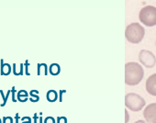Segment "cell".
Instances as JSON below:
<instances>
[{"instance_id":"obj_1","label":"cell","mask_w":156,"mask_h":123,"mask_svg":"<svg viewBox=\"0 0 156 123\" xmlns=\"http://www.w3.org/2000/svg\"><path fill=\"white\" fill-rule=\"evenodd\" d=\"M144 76V70L140 65L134 62L125 65V83L129 86H136L140 84Z\"/></svg>"},{"instance_id":"obj_2","label":"cell","mask_w":156,"mask_h":123,"mask_svg":"<svg viewBox=\"0 0 156 123\" xmlns=\"http://www.w3.org/2000/svg\"><path fill=\"white\" fill-rule=\"evenodd\" d=\"M145 30L144 28L139 23H131L129 24L125 30V36L128 41L137 44L140 43L144 38Z\"/></svg>"},{"instance_id":"obj_3","label":"cell","mask_w":156,"mask_h":123,"mask_svg":"<svg viewBox=\"0 0 156 123\" xmlns=\"http://www.w3.org/2000/svg\"><path fill=\"white\" fill-rule=\"evenodd\" d=\"M139 19L141 23L147 27L156 25V8L152 6L144 7L139 14Z\"/></svg>"},{"instance_id":"obj_4","label":"cell","mask_w":156,"mask_h":123,"mask_svg":"<svg viewBox=\"0 0 156 123\" xmlns=\"http://www.w3.org/2000/svg\"><path fill=\"white\" fill-rule=\"evenodd\" d=\"M125 106L131 111H140L145 106V100L135 93L127 94L125 97Z\"/></svg>"},{"instance_id":"obj_5","label":"cell","mask_w":156,"mask_h":123,"mask_svg":"<svg viewBox=\"0 0 156 123\" xmlns=\"http://www.w3.org/2000/svg\"><path fill=\"white\" fill-rule=\"evenodd\" d=\"M139 60L147 68H152L156 65V57L154 54L147 50H141L139 53Z\"/></svg>"},{"instance_id":"obj_6","label":"cell","mask_w":156,"mask_h":123,"mask_svg":"<svg viewBox=\"0 0 156 123\" xmlns=\"http://www.w3.org/2000/svg\"><path fill=\"white\" fill-rule=\"evenodd\" d=\"M143 117L149 123H156V103H151L143 111Z\"/></svg>"},{"instance_id":"obj_7","label":"cell","mask_w":156,"mask_h":123,"mask_svg":"<svg viewBox=\"0 0 156 123\" xmlns=\"http://www.w3.org/2000/svg\"><path fill=\"white\" fill-rule=\"evenodd\" d=\"M146 90L147 92L153 96L156 97V74L151 75L146 81Z\"/></svg>"},{"instance_id":"obj_8","label":"cell","mask_w":156,"mask_h":123,"mask_svg":"<svg viewBox=\"0 0 156 123\" xmlns=\"http://www.w3.org/2000/svg\"><path fill=\"white\" fill-rule=\"evenodd\" d=\"M11 73V66L9 64H5L4 60L1 59V76H9Z\"/></svg>"},{"instance_id":"obj_9","label":"cell","mask_w":156,"mask_h":123,"mask_svg":"<svg viewBox=\"0 0 156 123\" xmlns=\"http://www.w3.org/2000/svg\"><path fill=\"white\" fill-rule=\"evenodd\" d=\"M49 71L51 76H58L61 72V67L58 64H52L50 65Z\"/></svg>"},{"instance_id":"obj_10","label":"cell","mask_w":156,"mask_h":123,"mask_svg":"<svg viewBox=\"0 0 156 123\" xmlns=\"http://www.w3.org/2000/svg\"><path fill=\"white\" fill-rule=\"evenodd\" d=\"M46 97H47V100H48L49 102H54V101H56L57 98H58V94H57V92L54 91V90H50V91H48Z\"/></svg>"},{"instance_id":"obj_11","label":"cell","mask_w":156,"mask_h":123,"mask_svg":"<svg viewBox=\"0 0 156 123\" xmlns=\"http://www.w3.org/2000/svg\"><path fill=\"white\" fill-rule=\"evenodd\" d=\"M41 68L44 70V75L45 76H48V74H49V72H48V66H47V65H45V64H39L38 65V76H41Z\"/></svg>"},{"instance_id":"obj_12","label":"cell","mask_w":156,"mask_h":123,"mask_svg":"<svg viewBox=\"0 0 156 123\" xmlns=\"http://www.w3.org/2000/svg\"><path fill=\"white\" fill-rule=\"evenodd\" d=\"M39 91L37 90H31L30 91V96H31V98H30V100L31 102H38L40 100V97H39Z\"/></svg>"},{"instance_id":"obj_13","label":"cell","mask_w":156,"mask_h":123,"mask_svg":"<svg viewBox=\"0 0 156 123\" xmlns=\"http://www.w3.org/2000/svg\"><path fill=\"white\" fill-rule=\"evenodd\" d=\"M10 93H11V90H9V91H8V93H7V95L5 96V95H4L3 90H0V94H1V96H2V97H3V103H2L1 105H0L1 107H5V105L7 104V101H8V98H9V97Z\"/></svg>"},{"instance_id":"obj_14","label":"cell","mask_w":156,"mask_h":123,"mask_svg":"<svg viewBox=\"0 0 156 123\" xmlns=\"http://www.w3.org/2000/svg\"><path fill=\"white\" fill-rule=\"evenodd\" d=\"M13 118L12 117H4L2 119V123H13Z\"/></svg>"},{"instance_id":"obj_15","label":"cell","mask_w":156,"mask_h":123,"mask_svg":"<svg viewBox=\"0 0 156 123\" xmlns=\"http://www.w3.org/2000/svg\"><path fill=\"white\" fill-rule=\"evenodd\" d=\"M44 123H56V121H55V118H52V117H47L44 119Z\"/></svg>"},{"instance_id":"obj_16","label":"cell","mask_w":156,"mask_h":123,"mask_svg":"<svg viewBox=\"0 0 156 123\" xmlns=\"http://www.w3.org/2000/svg\"><path fill=\"white\" fill-rule=\"evenodd\" d=\"M18 97H29V94L26 90H20L18 92Z\"/></svg>"},{"instance_id":"obj_17","label":"cell","mask_w":156,"mask_h":123,"mask_svg":"<svg viewBox=\"0 0 156 123\" xmlns=\"http://www.w3.org/2000/svg\"><path fill=\"white\" fill-rule=\"evenodd\" d=\"M21 123H31V118L30 117L21 118Z\"/></svg>"},{"instance_id":"obj_18","label":"cell","mask_w":156,"mask_h":123,"mask_svg":"<svg viewBox=\"0 0 156 123\" xmlns=\"http://www.w3.org/2000/svg\"><path fill=\"white\" fill-rule=\"evenodd\" d=\"M11 92H12V101H13V102H16V101H17V99L15 98V92H16V88H15V86H13V87H12Z\"/></svg>"},{"instance_id":"obj_19","label":"cell","mask_w":156,"mask_h":123,"mask_svg":"<svg viewBox=\"0 0 156 123\" xmlns=\"http://www.w3.org/2000/svg\"><path fill=\"white\" fill-rule=\"evenodd\" d=\"M28 97H18V100L20 102H26L28 100Z\"/></svg>"},{"instance_id":"obj_20","label":"cell","mask_w":156,"mask_h":123,"mask_svg":"<svg viewBox=\"0 0 156 123\" xmlns=\"http://www.w3.org/2000/svg\"><path fill=\"white\" fill-rule=\"evenodd\" d=\"M29 65H30L29 61L27 60V61L25 62V70H26V75H27V76H30V73H29V71H28V67H29Z\"/></svg>"},{"instance_id":"obj_21","label":"cell","mask_w":156,"mask_h":123,"mask_svg":"<svg viewBox=\"0 0 156 123\" xmlns=\"http://www.w3.org/2000/svg\"><path fill=\"white\" fill-rule=\"evenodd\" d=\"M33 118H34V123H37V122H38V120H39L38 113H35V114H34V117H33Z\"/></svg>"},{"instance_id":"obj_22","label":"cell","mask_w":156,"mask_h":123,"mask_svg":"<svg viewBox=\"0 0 156 123\" xmlns=\"http://www.w3.org/2000/svg\"><path fill=\"white\" fill-rule=\"evenodd\" d=\"M15 120H16V123H20V115H19V113L16 114V116H15Z\"/></svg>"},{"instance_id":"obj_23","label":"cell","mask_w":156,"mask_h":123,"mask_svg":"<svg viewBox=\"0 0 156 123\" xmlns=\"http://www.w3.org/2000/svg\"><path fill=\"white\" fill-rule=\"evenodd\" d=\"M125 113H126V120H125V123H128L129 122V113H128V110L127 109L125 110Z\"/></svg>"},{"instance_id":"obj_24","label":"cell","mask_w":156,"mask_h":123,"mask_svg":"<svg viewBox=\"0 0 156 123\" xmlns=\"http://www.w3.org/2000/svg\"><path fill=\"white\" fill-rule=\"evenodd\" d=\"M39 115H40V118H39V121H40V123H42V113L41 112V113H39Z\"/></svg>"},{"instance_id":"obj_25","label":"cell","mask_w":156,"mask_h":123,"mask_svg":"<svg viewBox=\"0 0 156 123\" xmlns=\"http://www.w3.org/2000/svg\"><path fill=\"white\" fill-rule=\"evenodd\" d=\"M134 123H146L144 120H137L136 122H134Z\"/></svg>"},{"instance_id":"obj_26","label":"cell","mask_w":156,"mask_h":123,"mask_svg":"<svg viewBox=\"0 0 156 123\" xmlns=\"http://www.w3.org/2000/svg\"><path fill=\"white\" fill-rule=\"evenodd\" d=\"M0 123H2V120H1V118H0Z\"/></svg>"}]
</instances>
